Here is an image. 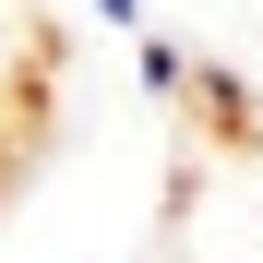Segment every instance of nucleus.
Returning <instances> with one entry per match:
<instances>
[{"instance_id":"nucleus-1","label":"nucleus","mask_w":263,"mask_h":263,"mask_svg":"<svg viewBox=\"0 0 263 263\" xmlns=\"http://www.w3.org/2000/svg\"><path fill=\"white\" fill-rule=\"evenodd\" d=\"M132 84L144 96H192V48L180 36H132Z\"/></svg>"},{"instance_id":"nucleus-2","label":"nucleus","mask_w":263,"mask_h":263,"mask_svg":"<svg viewBox=\"0 0 263 263\" xmlns=\"http://www.w3.org/2000/svg\"><path fill=\"white\" fill-rule=\"evenodd\" d=\"M96 24H120V36H144V0H96Z\"/></svg>"}]
</instances>
